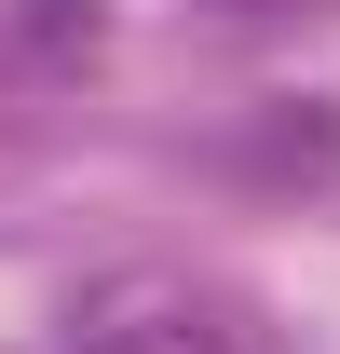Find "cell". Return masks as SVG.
I'll use <instances>...</instances> for the list:
<instances>
[{"label":"cell","mask_w":340,"mask_h":354,"mask_svg":"<svg viewBox=\"0 0 340 354\" xmlns=\"http://www.w3.org/2000/svg\"><path fill=\"white\" fill-rule=\"evenodd\" d=\"M55 354H258L245 313L191 272H95L55 313Z\"/></svg>","instance_id":"6da1fadb"}]
</instances>
